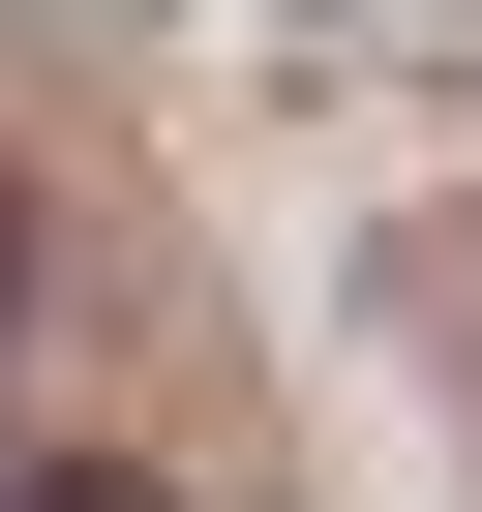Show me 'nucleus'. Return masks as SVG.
<instances>
[{"instance_id": "f257e3e1", "label": "nucleus", "mask_w": 482, "mask_h": 512, "mask_svg": "<svg viewBox=\"0 0 482 512\" xmlns=\"http://www.w3.org/2000/svg\"><path fill=\"white\" fill-rule=\"evenodd\" d=\"M31 512H151V482H31Z\"/></svg>"}]
</instances>
